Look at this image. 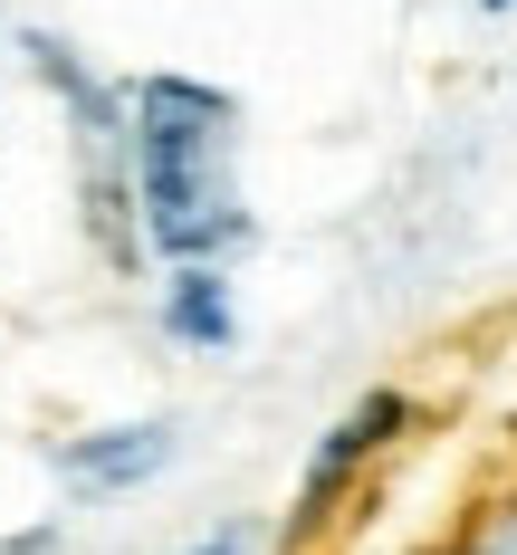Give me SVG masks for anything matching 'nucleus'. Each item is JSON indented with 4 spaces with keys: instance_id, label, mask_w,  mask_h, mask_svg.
Instances as JSON below:
<instances>
[{
    "instance_id": "obj_8",
    "label": "nucleus",
    "mask_w": 517,
    "mask_h": 555,
    "mask_svg": "<svg viewBox=\"0 0 517 555\" xmlns=\"http://www.w3.org/2000/svg\"><path fill=\"white\" fill-rule=\"evenodd\" d=\"M479 10H517V0H479Z\"/></svg>"
},
{
    "instance_id": "obj_6",
    "label": "nucleus",
    "mask_w": 517,
    "mask_h": 555,
    "mask_svg": "<svg viewBox=\"0 0 517 555\" xmlns=\"http://www.w3.org/2000/svg\"><path fill=\"white\" fill-rule=\"evenodd\" d=\"M182 555H249V527L230 517V527H211V537H192V546H182Z\"/></svg>"
},
{
    "instance_id": "obj_1",
    "label": "nucleus",
    "mask_w": 517,
    "mask_h": 555,
    "mask_svg": "<svg viewBox=\"0 0 517 555\" xmlns=\"http://www.w3.org/2000/svg\"><path fill=\"white\" fill-rule=\"evenodd\" d=\"M125 172H134V230L172 269H221L249 240L240 192V96L202 77H134L125 87Z\"/></svg>"
},
{
    "instance_id": "obj_5",
    "label": "nucleus",
    "mask_w": 517,
    "mask_h": 555,
    "mask_svg": "<svg viewBox=\"0 0 517 555\" xmlns=\"http://www.w3.org/2000/svg\"><path fill=\"white\" fill-rule=\"evenodd\" d=\"M164 335H172V345H192V354H230V345H240L230 278H221V269H172V287H164Z\"/></svg>"
},
{
    "instance_id": "obj_2",
    "label": "nucleus",
    "mask_w": 517,
    "mask_h": 555,
    "mask_svg": "<svg viewBox=\"0 0 517 555\" xmlns=\"http://www.w3.org/2000/svg\"><path fill=\"white\" fill-rule=\"evenodd\" d=\"M20 57H29V77L57 96V115H67L77 211L96 230V249H106L115 269H134V259H144V230H134V172H125V96H115L57 29H20Z\"/></svg>"
},
{
    "instance_id": "obj_7",
    "label": "nucleus",
    "mask_w": 517,
    "mask_h": 555,
    "mask_svg": "<svg viewBox=\"0 0 517 555\" xmlns=\"http://www.w3.org/2000/svg\"><path fill=\"white\" fill-rule=\"evenodd\" d=\"M479 555H517V507L499 517V527H489V537H479Z\"/></svg>"
},
{
    "instance_id": "obj_3",
    "label": "nucleus",
    "mask_w": 517,
    "mask_h": 555,
    "mask_svg": "<svg viewBox=\"0 0 517 555\" xmlns=\"http://www.w3.org/2000/svg\"><path fill=\"white\" fill-rule=\"evenodd\" d=\"M412 431V402L402 392H364L354 412H345L336 431L316 441V460H307V479H297V507H287V555H307L326 527H336L345 499H364V469L384 460V450Z\"/></svg>"
},
{
    "instance_id": "obj_4",
    "label": "nucleus",
    "mask_w": 517,
    "mask_h": 555,
    "mask_svg": "<svg viewBox=\"0 0 517 555\" xmlns=\"http://www.w3.org/2000/svg\"><path fill=\"white\" fill-rule=\"evenodd\" d=\"M164 469H172V422H106V431L57 441V479L77 499H125V489H144Z\"/></svg>"
}]
</instances>
